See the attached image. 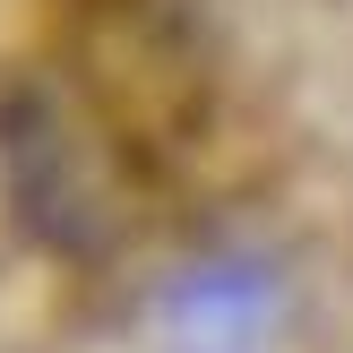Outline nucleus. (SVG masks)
I'll return each instance as SVG.
<instances>
[{
  "label": "nucleus",
  "instance_id": "f257e3e1",
  "mask_svg": "<svg viewBox=\"0 0 353 353\" xmlns=\"http://www.w3.org/2000/svg\"><path fill=\"white\" fill-rule=\"evenodd\" d=\"M276 319V276L250 259H224V268H190L164 293V327L181 353H259Z\"/></svg>",
  "mask_w": 353,
  "mask_h": 353
}]
</instances>
